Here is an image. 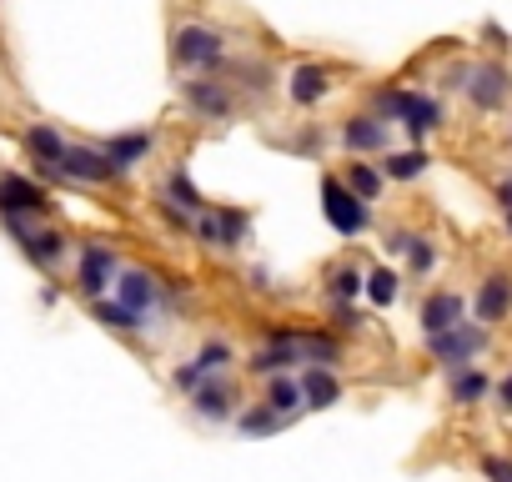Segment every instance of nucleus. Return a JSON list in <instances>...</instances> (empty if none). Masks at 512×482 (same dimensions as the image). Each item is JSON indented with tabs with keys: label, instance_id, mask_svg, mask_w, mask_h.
Masks as SVG:
<instances>
[{
	"label": "nucleus",
	"instance_id": "1",
	"mask_svg": "<svg viewBox=\"0 0 512 482\" xmlns=\"http://www.w3.org/2000/svg\"><path fill=\"white\" fill-rule=\"evenodd\" d=\"M372 116L377 121H397L417 146L447 121V111H442V101L437 96H422V91H407V86H382V91H372Z\"/></svg>",
	"mask_w": 512,
	"mask_h": 482
},
{
	"label": "nucleus",
	"instance_id": "2",
	"mask_svg": "<svg viewBox=\"0 0 512 482\" xmlns=\"http://www.w3.org/2000/svg\"><path fill=\"white\" fill-rule=\"evenodd\" d=\"M171 61L186 71V76H206L226 61V36L201 26V21H181L171 31Z\"/></svg>",
	"mask_w": 512,
	"mask_h": 482
},
{
	"label": "nucleus",
	"instance_id": "3",
	"mask_svg": "<svg viewBox=\"0 0 512 482\" xmlns=\"http://www.w3.org/2000/svg\"><path fill=\"white\" fill-rule=\"evenodd\" d=\"M171 297H181V287L176 282H161L151 267H121L116 272V302L121 307H131L136 317H161L166 307H171Z\"/></svg>",
	"mask_w": 512,
	"mask_h": 482
},
{
	"label": "nucleus",
	"instance_id": "4",
	"mask_svg": "<svg viewBox=\"0 0 512 482\" xmlns=\"http://www.w3.org/2000/svg\"><path fill=\"white\" fill-rule=\"evenodd\" d=\"M56 216V196L21 171H0V221H46Z\"/></svg>",
	"mask_w": 512,
	"mask_h": 482
},
{
	"label": "nucleus",
	"instance_id": "5",
	"mask_svg": "<svg viewBox=\"0 0 512 482\" xmlns=\"http://www.w3.org/2000/svg\"><path fill=\"white\" fill-rule=\"evenodd\" d=\"M492 347V332L477 327V322H457L437 337H427V357L442 367V372H457V367H472L482 352Z\"/></svg>",
	"mask_w": 512,
	"mask_h": 482
},
{
	"label": "nucleus",
	"instance_id": "6",
	"mask_svg": "<svg viewBox=\"0 0 512 482\" xmlns=\"http://www.w3.org/2000/svg\"><path fill=\"white\" fill-rule=\"evenodd\" d=\"M322 216H327V226L337 231V236H347V241H357V236H367L372 231V206L367 201H357L347 186H342V176H322Z\"/></svg>",
	"mask_w": 512,
	"mask_h": 482
},
{
	"label": "nucleus",
	"instance_id": "7",
	"mask_svg": "<svg viewBox=\"0 0 512 482\" xmlns=\"http://www.w3.org/2000/svg\"><path fill=\"white\" fill-rule=\"evenodd\" d=\"M126 262L116 257V247H106V241H81L76 247V292L86 302H101L111 287H116V272Z\"/></svg>",
	"mask_w": 512,
	"mask_h": 482
},
{
	"label": "nucleus",
	"instance_id": "8",
	"mask_svg": "<svg viewBox=\"0 0 512 482\" xmlns=\"http://www.w3.org/2000/svg\"><path fill=\"white\" fill-rule=\"evenodd\" d=\"M11 236L26 262H36L41 272H56L71 257V236L61 226H41V221H11Z\"/></svg>",
	"mask_w": 512,
	"mask_h": 482
},
{
	"label": "nucleus",
	"instance_id": "9",
	"mask_svg": "<svg viewBox=\"0 0 512 482\" xmlns=\"http://www.w3.org/2000/svg\"><path fill=\"white\" fill-rule=\"evenodd\" d=\"M246 231H251V211H236V206H221V211H201L191 221V236L201 241L206 252H236L246 247Z\"/></svg>",
	"mask_w": 512,
	"mask_h": 482
},
{
	"label": "nucleus",
	"instance_id": "10",
	"mask_svg": "<svg viewBox=\"0 0 512 482\" xmlns=\"http://www.w3.org/2000/svg\"><path fill=\"white\" fill-rule=\"evenodd\" d=\"M462 91H467V101L477 111H502L512 101V71L502 61H482V66L467 71V86Z\"/></svg>",
	"mask_w": 512,
	"mask_h": 482
},
{
	"label": "nucleus",
	"instance_id": "11",
	"mask_svg": "<svg viewBox=\"0 0 512 482\" xmlns=\"http://www.w3.org/2000/svg\"><path fill=\"white\" fill-rule=\"evenodd\" d=\"M292 347L302 357V367H342L347 362V342L332 327H292Z\"/></svg>",
	"mask_w": 512,
	"mask_h": 482
},
{
	"label": "nucleus",
	"instance_id": "12",
	"mask_svg": "<svg viewBox=\"0 0 512 482\" xmlns=\"http://www.w3.org/2000/svg\"><path fill=\"white\" fill-rule=\"evenodd\" d=\"M507 317H512V272H487L477 282V297H472V322L492 332Z\"/></svg>",
	"mask_w": 512,
	"mask_h": 482
},
{
	"label": "nucleus",
	"instance_id": "13",
	"mask_svg": "<svg viewBox=\"0 0 512 482\" xmlns=\"http://www.w3.org/2000/svg\"><path fill=\"white\" fill-rule=\"evenodd\" d=\"M457 322H467V297H462V292L442 287V292H427V297H422V307H417L422 337H437V332H447V327H457Z\"/></svg>",
	"mask_w": 512,
	"mask_h": 482
},
{
	"label": "nucleus",
	"instance_id": "14",
	"mask_svg": "<svg viewBox=\"0 0 512 482\" xmlns=\"http://www.w3.org/2000/svg\"><path fill=\"white\" fill-rule=\"evenodd\" d=\"M342 146H347L352 156H387V146H392V126L377 121L372 111L347 116V121H342Z\"/></svg>",
	"mask_w": 512,
	"mask_h": 482
},
{
	"label": "nucleus",
	"instance_id": "15",
	"mask_svg": "<svg viewBox=\"0 0 512 482\" xmlns=\"http://www.w3.org/2000/svg\"><path fill=\"white\" fill-rule=\"evenodd\" d=\"M61 176L66 181H86V186H111V181H121L116 171H111V161H106V151L101 146H66V156H61Z\"/></svg>",
	"mask_w": 512,
	"mask_h": 482
},
{
	"label": "nucleus",
	"instance_id": "16",
	"mask_svg": "<svg viewBox=\"0 0 512 482\" xmlns=\"http://www.w3.org/2000/svg\"><path fill=\"white\" fill-rule=\"evenodd\" d=\"M181 96H186V106H191L196 116H206V121H226L231 106H236L231 86H226V81H206V76L181 81Z\"/></svg>",
	"mask_w": 512,
	"mask_h": 482
},
{
	"label": "nucleus",
	"instance_id": "17",
	"mask_svg": "<svg viewBox=\"0 0 512 482\" xmlns=\"http://www.w3.org/2000/svg\"><path fill=\"white\" fill-rule=\"evenodd\" d=\"M186 402H191V412H196V417H206V422H231V417H236L241 392H236L226 377H206V382H201V387H196Z\"/></svg>",
	"mask_w": 512,
	"mask_h": 482
},
{
	"label": "nucleus",
	"instance_id": "18",
	"mask_svg": "<svg viewBox=\"0 0 512 482\" xmlns=\"http://www.w3.org/2000/svg\"><path fill=\"white\" fill-rule=\"evenodd\" d=\"M101 151H106L111 171H116V176H126V171H136V166L156 151V136H151V131H121V136H111Z\"/></svg>",
	"mask_w": 512,
	"mask_h": 482
},
{
	"label": "nucleus",
	"instance_id": "19",
	"mask_svg": "<svg viewBox=\"0 0 512 482\" xmlns=\"http://www.w3.org/2000/svg\"><path fill=\"white\" fill-rule=\"evenodd\" d=\"M287 96H292V106H317V101H327L332 96V71L327 66H317V61H302L297 71H292V81H287Z\"/></svg>",
	"mask_w": 512,
	"mask_h": 482
},
{
	"label": "nucleus",
	"instance_id": "20",
	"mask_svg": "<svg viewBox=\"0 0 512 482\" xmlns=\"http://www.w3.org/2000/svg\"><path fill=\"white\" fill-rule=\"evenodd\" d=\"M302 407H317V412H327V407H337L342 402V377L332 372V367H302Z\"/></svg>",
	"mask_w": 512,
	"mask_h": 482
},
{
	"label": "nucleus",
	"instance_id": "21",
	"mask_svg": "<svg viewBox=\"0 0 512 482\" xmlns=\"http://www.w3.org/2000/svg\"><path fill=\"white\" fill-rule=\"evenodd\" d=\"M447 397H452V407H482L492 397V377L477 362L457 367V372H447Z\"/></svg>",
	"mask_w": 512,
	"mask_h": 482
},
{
	"label": "nucleus",
	"instance_id": "22",
	"mask_svg": "<svg viewBox=\"0 0 512 482\" xmlns=\"http://www.w3.org/2000/svg\"><path fill=\"white\" fill-rule=\"evenodd\" d=\"M66 146H71V141H66V136H61L56 126H46V121L26 131V151H31L36 171H51V166L61 171V156H66Z\"/></svg>",
	"mask_w": 512,
	"mask_h": 482
},
{
	"label": "nucleus",
	"instance_id": "23",
	"mask_svg": "<svg viewBox=\"0 0 512 482\" xmlns=\"http://www.w3.org/2000/svg\"><path fill=\"white\" fill-rule=\"evenodd\" d=\"M262 407H272L277 417H297L302 412V382H297V372H277V377H267V387H262Z\"/></svg>",
	"mask_w": 512,
	"mask_h": 482
},
{
	"label": "nucleus",
	"instance_id": "24",
	"mask_svg": "<svg viewBox=\"0 0 512 482\" xmlns=\"http://www.w3.org/2000/svg\"><path fill=\"white\" fill-rule=\"evenodd\" d=\"M342 186L357 196V201H382V191H387V176H382V166H372V161H347V171H342Z\"/></svg>",
	"mask_w": 512,
	"mask_h": 482
},
{
	"label": "nucleus",
	"instance_id": "25",
	"mask_svg": "<svg viewBox=\"0 0 512 482\" xmlns=\"http://www.w3.org/2000/svg\"><path fill=\"white\" fill-rule=\"evenodd\" d=\"M91 317L106 327V332H121V337H141L151 322L146 317H136L131 307H121L116 297H101V302H91Z\"/></svg>",
	"mask_w": 512,
	"mask_h": 482
},
{
	"label": "nucleus",
	"instance_id": "26",
	"mask_svg": "<svg viewBox=\"0 0 512 482\" xmlns=\"http://www.w3.org/2000/svg\"><path fill=\"white\" fill-rule=\"evenodd\" d=\"M161 201H171L176 211H186V216H201L206 211V196H201V186L186 176V171H171L166 181H161V191H156Z\"/></svg>",
	"mask_w": 512,
	"mask_h": 482
},
{
	"label": "nucleus",
	"instance_id": "27",
	"mask_svg": "<svg viewBox=\"0 0 512 482\" xmlns=\"http://www.w3.org/2000/svg\"><path fill=\"white\" fill-rule=\"evenodd\" d=\"M362 267L357 262H332L327 267V277H322V292H327V302H357L362 297Z\"/></svg>",
	"mask_w": 512,
	"mask_h": 482
},
{
	"label": "nucleus",
	"instance_id": "28",
	"mask_svg": "<svg viewBox=\"0 0 512 482\" xmlns=\"http://www.w3.org/2000/svg\"><path fill=\"white\" fill-rule=\"evenodd\" d=\"M427 166H432V156L422 146H407V151H387L382 156V176L387 181H417V176H427Z\"/></svg>",
	"mask_w": 512,
	"mask_h": 482
},
{
	"label": "nucleus",
	"instance_id": "29",
	"mask_svg": "<svg viewBox=\"0 0 512 482\" xmlns=\"http://www.w3.org/2000/svg\"><path fill=\"white\" fill-rule=\"evenodd\" d=\"M362 297H367L377 312H387V307H397V297H402V277H397L392 267H372V272L362 277Z\"/></svg>",
	"mask_w": 512,
	"mask_h": 482
},
{
	"label": "nucleus",
	"instance_id": "30",
	"mask_svg": "<svg viewBox=\"0 0 512 482\" xmlns=\"http://www.w3.org/2000/svg\"><path fill=\"white\" fill-rule=\"evenodd\" d=\"M282 427H287V417H277V412L262 407V402L236 407V432H241V437H277Z\"/></svg>",
	"mask_w": 512,
	"mask_h": 482
},
{
	"label": "nucleus",
	"instance_id": "31",
	"mask_svg": "<svg viewBox=\"0 0 512 482\" xmlns=\"http://www.w3.org/2000/svg\"><path fill=\"white\" fill-rule=\"evenodd\" d=\"M402 262H407V277H432V272H437V262H442V252H437V241H432V236H422V231H417Z\"/></svg>",
	"mask_w": 512,
	"mask_h": 482
},
{
	"label": "nucleus",
	"instance_id": "32",
	"mask_svg": "<svg viewBox=\"0 0 512 482\" xmlns=\"http://www.w3.org/2000/svg\"><path fill=\"white\" fill-rule=\"evenodd\" d=\"M191 362H196L206 377H226V367L236 362V352H231V342H201Z\"/></svg>",
	"mask_w": 512,
	"mask_h": 482
},
{
	"label": "nucleus",
	"instance_id": "33",
	"mask_svg": "<svg viewBox=\"0 0 512 482\" xmlns=\"http://www.w3.org/2000/svg\"><path fill=\"white\" fill-rule=\"evenodd\" d=\"M362 312H357V302H332V332L337 337H347V332H362Z\"/></svg>",
	"mask_w": 512,
	"mask_h": 482
},
{
	"label": "nucleus",
	"instance_id": "34",
	"mask_svg": "<svg viewBox=\"0 0 512 482\" xmlns=\"http://www.w3.org/2000/svg\"><path fill=\"white\" fill-rule=\"evenodd\" d=\"M236 76H241V86H246L251 96H262L267 81H272V71H267V66H256V61H236Z\"/></svg>",
	"mask_w": 512,
	"mask_h": 482
},
{
	"label": "nucleus",
	"instance_id": "35",
	"mask_svg": "<svg viewBox=\"0 0 512 482\" xmlns=\"http://www.w3.org/2000/svg\"><path fill=\"white\" fill-rule=\"evenodd\" d=\"M201 382H206V372H201L196 362H176V372H171V387H176V392H186V397H191Z\"/></svg>",
	"mask_w": 512,
	"mask_h": 482
},
{
	"label": "nucleus",
	"instance_id": "36",
	"mask_svg": "<svg viewBox=\"0 0 512 482\" xmlns=\"http://www.w3.org/2000/svg\"><path fill=\"white\" fill-rule=\"evenodd\" d=\"M477 467H482V477H487V482H512V457L482 452V457H477Z\"/></svg>",
	"mask_w": 512,
	"mask_h": 482
},
{
	"label": "nucleus",
	"instance_id": "37",
	"mask_svg": "<svg viewBox=\"0 0 512 482\" xmlns=\"http://www.w3.org/2000/svg\"><path fill=\"white\" fill-rule=\"evenodd\" d=\"M412 236H417L412 226H392V231H387V241H382V247H387V257H407V247H412Z\"/></svg>",
	"mask_w": 512,
	"mask_h": 482
},
{
	"label": "nucleus",
	"instance_id": "38",
	"mask_svg": "<svg viewBox=\"0 0 512 482\" xmlns=\"http://www.w3.org/2000/svg\"><path fill=\"white\" fill-rule=\"evenodd\" d=\"M156 216H161L166 226H176V231H191V221H196V216L176 211V206H171V201H161V196H156Z\"/></svg>",
	"mask_w": 512,
	"mask_h": 482
},
{
	"label": "nucleus",
	"instance_id": "39",
	"mask_svg": "<svg viewBox=\"0 0 512 482\" xmlns=\"http://www.w3.org/2000/svg\"><path fill=\"white\" fill-rule=\"evenodd\" d=\"M492 392H497V407H502V412H512V367H507V377H502V382H492Z\"/></svg>",
	"mask_w": 512,
	"mask_h": 482
},
{
	"label": "nucleus",
	"instance_id": "40",
	"mask_svg": "<svg viewBox=\"0 0 512 482\" xmlns=\"http://www.w3.org/2000/svg\"><path fill=\"white\" fill-rule=\"evenodd\" d=\"M497 206H502V211H512V176H502V181H497Z\"/></svg>",
	"mask_w": 512,
	"mask_h": 482
},
{
	"label": "nucleus",
	"instance_id": "41",
	"mask_svg": "<svg viewBox=\"0 0 512 482\" xmlns=\"http://www.w3.org/2000/svg\"><path fill=\"white\" fill-rule=\"evenodd\" d=\"M487 46H497V51H507V46H512V41H507V36H502V31H497V26H487Z\"/></svg>",
	"mask_w": 512,
	"mask_h": 482
},
{
	"label": "nucleus",
	"instance_id": "42",
	"mask_svg": "<svg viewBox=\"0 0 512 482\" xmlns=\"http://www.w3.org/2000/svg\"><path fill=\"white\" fill-rule=\"evenodd\" d=\"M507 236H512V211H507Z\"/></svg>",
	"mask_w": 512,
	"mask_h": 482
}]
</instances>
